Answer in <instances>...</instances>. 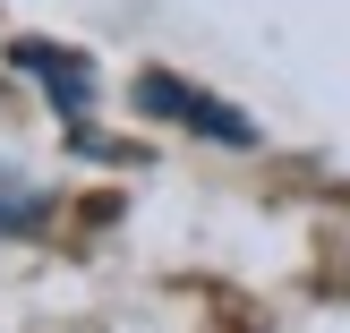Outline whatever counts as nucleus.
Wrapping results in <instances>:
<instances>
[{"instance_id":"nucleus-1","label":"nucleus","mask_w":350,"mask_h":333,"mask_svg":"<svg viewBox=\"0 0 350 333\" xmlns=\"http://www.w3.org/2000/svg\"><path fill=\"white\" fill-rule=\"evenodd\" d=\"M137 103H146L154 120H180V129L214 137V146H256V120H248V111H231L222 94H205V85H188V77L146 68V77H137Z\"/></svg>"},{"instance_id":"nucleus-2","label":"nucleus","mask_w":350,"mask_h":333,"mask_svg":"<svg viewBox=\"0 0 350 333\" xmlns=\"http://www.w3.org/2000/svg\"><path fill=\"white\" fill-rule=\"evenodd\" d=\"M9 60L26 68V77H43L51 94H60V111H85V60L77 51H51L43 34H26V43H9Z\"/></svg>"}]
</instances>
